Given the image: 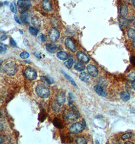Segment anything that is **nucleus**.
I'll return each mask as SVG.
<instances>
[{
    "label": "nucleus",
    "mask_w": 135,
    "mask_h": 144,
    "mask_svg": "<svg viewBox=\"0 0 135 144\" xmlns=\"http://www.w3.org/2000/svg\"><path fill=\"white\" fill-rule=\"evenodd\" d=\"M131 112H132V113H133L135 114V110H133V111H132Z\"/></svg>",
    "instance_id": "49"
},
{
    "label": "nucleus",
    "mask_w": 135,
    "mask_h": 144,
    "mask_svg": "<svg viewBox=\"0 0 135 144\" xmlns=\"http://www.w3.org/2000/svg\"><path fill=\"white\" fill-rule=\"evenodd\" d=\"M46 50L50 53H55L57 51V47L52 44H48L46 46Z\"/></svg>",
    "instance_id": "16"
},
{
    "label": "nucleus",
    "mask_w": 135,
    "mask_h": 144,
    "mask_svg": "<svg viewBox=\"0 0 135 144\" xmlns=\"http://www.w3.org/2000/svg\"><path fill=\"white\" fill-rule=\"evenodd\" d=\"M4 4H5V5H8V2H7V1H6V2H4Z\"/></svg>",
    "instance_id": "48"
},
{
    "label": "nucleus",
    "mask_w": 135,
    "mask_h": 144,
    "mask_svg": "<svg viewBox=\"0 0 135 144\" xmlns=\"http://www.w3.org/2000/svg\"><path fill=\"white\" fill-rule=\"evenodd\" d=\"M10 10L11 11V12L12 13H17L16 7V5L14 3H12L10 4Z\"/></svg>",
    "instance_id": "33"
},
{
    "label": "nucleus",
    "mask_w": 135,
    "mask_h": 144,
    "mask_svg": "<svg viewBox=\"0 0 135 144\" xmlns=\"http://www.w3.org/2000/svg\"><path fill=\"white\" fill-rule=\"evenodd\" d=\"M17 5L20 9L23 10H25L28 9L31 6V3L29 1H23V0H18L17 3Z\"/></svg>",
    "instance_id": "10"
},
{
    "label": "nucleus",
    "mask_w": 135,
    "mask_h": 144,
    "mask_svg": "<svg viewBox=\"0 0 135 144\" xmlns=\"http://www.w3.org/2000/svg\"><path fill=\"white\" fill-rule=\"evenodd\" d=\"M94 91L99 96L101 97H106L107 96V93L105 91V90L100 85H96L94 87Z\"/></svg>",
    "instance_id": "12"
},
{
    "label": "nucleus",
    "mask_w": 135,
    "mask_h": 144,
    "mask_svg": "<svg viewBox=\"0 0 135 144\" xmlns=\"http://www.w3.org/2000/svg\"><path fill=\"white\" fill-rule=\"evenodd\" d=\"M121 97L123 101L124 102H127L130 99L131 96L128 92H123L121 93Z\"/></svg>",
    "instance_id": "24"
},
{
    "label": "nucleus",
    "mask_w": 135,
    "mask_h": 144,
    "mask_svg": "<svg viewBox=\"0 0 135 144\" xmlns=\"http://www.w3.org/2000/svg\"><path fill=\"white\" fill-rule=\"evenodd\" d=\"M75 142L77 144H87V141L84 138H82V137H78L77 138H76V139L75 140Z\"/></svg>",
    "instance_id": "31"
},
{
    "label": "nucleus",
    "mask_w": 135,
    "mask_h": 144,
    "mask_svg": "<svg viewBox=\"0 0 135 144\" xmlns=\"http://www.w3.org/2000/svg\"><path fill=\"white\" fill-rule=\"evenodd\" d=\"M42 5L44 10L46 12H50L52 11L53 8L50 0H43Z\"/></svg>",
    "instance_id": "11"
},
{
    "label": "nucleus",
    "mask_w": 135,
    "mask_h": 144,
    "mask_svg": "<svg viewBox=\"0 0 135 144\" xmlns=\"http://www.w3.org/2000/svg\"><path fill=\"white\" fill-rule=\"evenodd\" d=\"M38 39L39 41L41 42H45L47 40V37L43 33L39 34V35H38Z\"/></svg>",
    "instance_id": "32"
},
{
    "label": "nucleus",
    "mask_w": 135,
    "mask_h": 144,
    "mask_svg": "<svg viewBox=\"0 0 135 144\" xmlns=\"http://www.w3.org/2000/svg\"><path fill=\"white\" fill-rule=\"evenodd\" d=\"M60 106L56 101L52 104V109L55 112H58L60 110Z\"/></svg>",
    "instance_id": "29"
},
{
    "label": "nucleus",
    "mask_w": 135,
    "mask_h": 144,
    "mask_svg": "<svg viewBox=\"0 0 135 144\" xmlns=\"http://www.w3.org/2000/svg\"><path fill=\"white\" fill-rule=\"evenodd\" d=\"M37 94L42 98H47L50 96L49 89L43 84L38 85L36 89Z\"/></svg>",
    "instance_id": "2"
},
{
    "label": "nucleus",
    "mask_w": 135,
    "mask_h": 144,
    "mask_svg": "<svg viewBox=\"0 0 135 144\" xmlns=\"http://www.w3.org/2000/svg\"><path fill=\"white\" fill-rule=\"evenodd\" d=\"M14 16V19H15V21H16L17 23H18L19 24H21V22H20V19H19V18H18V16H17L16 15H15Z\"/></svg>",
    "instance_id": "40"
},
{
    "label": "nucleus",
    "mask_w": 135,
    "mask_h": 144,
    "mask_svg": "<svg viewBox=\"0 0 135 144\" xmlns=\"http://www.w3.org/2000/svg\"><path fill=\"white\" fill-rule=\"evenodd\" d=\"M21 19L22 21L25 24H29V21H28V14L26 13L25 12H23L21 13V16H20Z\"/></svg>",
    "instance_id": "25"
},
{
    "label": "nucleus",
    "mask_w": 135,
    "mask_h": 144,
    "mask_svg": "<svg viewBox=\"0 0 135 144\" xmlns=\"http://www.w3.org/2000/svg\"><path fill=\"white\" fill-rule=\"evenodd\" d=\"M6 50L7 47L6 46V45L2 43H1V45H0V51H1V53H3V52H5Z\"/></svg>",
    "instance_id": "35"
},
{
    "label": "nucleus",
    "mask_w": 135,
    "mask_h": 144,
    "mask_svg": "<svg viewBox=\"0 0 135 144\" xmlns=\"http://www.w3.org/2000/svg\"><path fill=\"white\" fill-rule=\"evenodd\" d=\"M65 44L67 48L69 49L71 52H75L77 50V48L73 42V41L70 38H66L65 40Z\"/></svg>",
    "instance_id": "7"
},
{
    "label": "nucleus",
    "mask_w": 135,
    "mask_h": 144,
    "mask_svg": "<svg viewBox=\"0 0 135 144\" xmlns=\"http://www.w3.org/2000/svg\"><path fill=\"white\" fill-rule=\"evenodd\" d=\"M73 60L72 58L69 59L68 60L64 62V65L68 69H70L73 65Z\"/></svg>",
    "instance_id": "28"
},
{
    "label": "nucleus",
    "mask_w": 135,
    "mask_h": 144,
    "mask_svg": "<svg viewBox=\"0 0 135 144\" xmlns=\"http://www.w3.org/2000/svg\"><path fill=\"white\" fill-rule=\"evenodd\" d=\"M85 66L82 62H77L74 65V69L79 72H81L85 69Z\"/></svg>",
    "instance_id": "22"
},
{
    "label": "nucleus",
    "mask_w": 135,
    "mask_h": 144,
    "mask_svg": "<svg viewBox=\"0 0 135 144\" xmlns=\"http://www.w3.org/2000/svg\"><path fill=\"white\" fill-rule=\"evenodd\" d=\"M79 78L83 82H88L90 79V76L88 73L82 72L79 74Z\"/></svg>",
    "instance_id": "21"
},
{
    "label": "nucleus",
    "mask_w": 135,
    "mask_h": 144,
    "mask_svg": "<svg viewBox=\"0 0 135 144\" xmlns=\"http://www.w3.org/2000/svg\"><path fill=\"white\" fill-rule=\"evenodd\" d=\"M31 22L32 25L37 28H39L41 26V20L37 16H33L31 18Z\"/></svg>",
    "instance_id": "14"
},
{
    "label": "nucleus",
    "mask_w": 135,
    "mask_h": 144,
    "mask_svg": "<svg viewBox=\"0 0 135 144\" xmlns=\"http://www.w3.org/2000/svg\"><path fill=\"white\" fill-rule=\"evenodd\" d=\"M49 37L50 41L53 43L56 42L60 38V33L59 30L55 28H52L49 31Z\"/></svg>",
    "instance_id": "4"
},
{
    "label": "nucleus",
    "mask_w": 135,
    "mask_h": 144,
    "mask_svg": "<svg viewBox=\"0 0 135 144\" xmlns=\"http://www.w3.org/2000/svg\"><path fill=\"white\" fill-rule=\"evenodd\" d=\"M130 0H124V1L126 3H128V2H130Z\"/></svg>",
    "instance_id": "47"
},
{
    "label": "nucleus",
    "mask_w": 135,
    "mask_h": 144,
    "mask_svg": "<svg viewBox=\"0 0 135 144\" xmlns=\"http://www.w3.org/2000/svg\"><path fill=\"white\" fill-rule=\"evenodd\" d=\"M84 126L80 123L77 122L72 124L70 128V132L74 135L77 134L83 131Z\"/></svg>",
    "instance_id": "6"
},
{
    "label": "nucleus",
    "mask_w": 135,
    "mask_h": 144,
    "mask_svg": "<svg viewBox=\"0 0 135 144\" xmlns=\"http://www.w3.org/2000/svg\"><path fill=\"white\" fill-rule=\"evenodd\" d=\"M134 136V135L132 133H127L123 135L122 137V139L123 140H126L127 139H129L132 138Z\"/></svg>",
    "instance_id": "30"
},
{
    "label": "nucleus",
    "mask_w": 135,
    "mask_h": 144,
    "mask_svg": "<svg viewBox=\"0 0 135 144\" xmlns=\"http://www.w3.org/2000/svg\"><path fill=\"white\" fill-rule=\"evenodd\" d=\"M74 100V98L73 97V95L71 93H69L68 94V103H72V102H73Z\"/></svg>",
    "instance_id": "36"
},
{
    "label": "nucleus",
    "mask_w": 135,
    "mask_h": 144,
    "mask_svg": "<svg viewBox=\"0 0 135 144\" xmlns=\"http://www.w3.org/2000/svg\"><path fill=\"white\" fill-rule=\"evenodd\" d=\"M131 1L133 6L135 7V0H131Z\"/></svg>",
    "instance_id": "45"
},
{
    "label": "nucleus",
    "mask_w": 135,
    "mask_h": 144,
    "mask_svg": "<svg viewBox=\"0 0 135 144\" xmlns=\"http://www.w3.org/2000/svg\"><path fill=\"white\" fill-rule=\"evenodd\" d=\"M57 57L61 60L65 61L68 59V55L64 51H59L57 53Z\"/></svg>",
    "instance_id": "17"
},
{
    "label": "nucleus",
    "mask_w": 135,
    "mask_h": 144,
    "mask_svg": "<svg viewBox=\"0 0 135 144\" xmlns=\"http://www.w3.org/2000/svg\"><path fill=\"white\" fill-rule=\"evenodd\" d=\"M41 79L42 82L47 85H50L54 82L53 80H52V78H51L50 77H48L47 76H41Z\"/></svg>",
    "instance_id": "23"
},
{
    "label": "nucleus",
    "mask_w": 135,
    "mask_h": 144,
    "mask_svg": "<svg viewBox=\"0 0 135 144\" xmlns=\"http://www.w3.org/2000/svg\"><path fill=\"white\" fill-rule=\"evenodd\" d=\"M53 123L55 125V127H56L57 128H59L60 129L63 128V124L62 122L60 119L57 117L54 118V119L53 121Z\"/></svg>",
    "instance_id": "18"
},
{
    "label": "nucleus",
    "mask_w": 135,
    "mask_h": 144,
    "mask_svg": "<svg viewBox=\"0 0 135 144\" xmlns=\"http://www.w3.org/2000/svg\"><path fill=\"white\" fill-rule=\"evenodd\" d=\"M10 44L11 46L13 47H15L17 46V45H16V43L15 42V41L12 38H11L10 40Z\"/></svg>",
    "instance_id": "38"
},
{
    "label": "nucleus",
    "mask_w": 135,
    "mask_h": 144,
    "mask_svg": "<svg viewBox=\"0 0 135 144\" xmlns=\"http://www.w3.org/2000/svg\"><path fill=\"white\" fill-rule=\"evenodd\" d=\"M128 7L125 4H122L120 7V15L123 18H126L128 14Z\"/></svg>",
    "instance_id": "15"
},
{
    "label": "nucleus",
    "mask_w": 135,
    "mask_h": 144,
    "mask_svg": "<svg viewBox=\"0 0 135 144\" xmlns=\"http://www.w3.org/2000/svg\"><path fill=\"white\" fill-rule=\"evenodd\" d=\"M28 31L29 33L33 36H37L39 32V30L37 28L33 27H29L28 28Z\"/></svg>",
    "instance_id": "27"
},
{
    "label": "nucleus",
    "mask_w": 135,
    "mask_h": 144,
    "mask_svg": "<svg viewBox=\"0 0 135 144\" xmlns=\"http://www.w3.org/2000/svg\"><path fill=\"white\" fill-rule=\"evenodd\" d=\"M125 144H134V143H133V142H130V141H128V142H126Z\"/></svg>",
    "instance_id": "44"
},
{
    "label": "nucleus",
    "mask_w": 135,
    "mask_h": 144,
    "mask_svg": "<svg viewBox=\"0 0 135 144\" xmlns=\"http://www.w3.org/2000/svg\"><path fill=\"white\" fill-rule=\"evenodd\" d=\"M131 21L130 20L125 18H123L120 19V24L121 27H126L130 24Z\"/></svg>",
    "instance_id": "20"
},
{
    "label": "nucleus",
    "mask_w": 135,
    "mask_h": 144,
    "mask_svg": "<svg viewBox=\"0 0 135 144\" xmlns=\"http://www.w3.org/2000/svg\"><path fill=\"white\" fill-rule=\"evenodd\" d=\"M128 77L131 79L135 80V71L132 72L128 75Z\"/></svg>",
    "instance_id": "37"
},
{
    "label": "nucleus",
    "mask_w": 135,
    "mask_h": 144,
    "mask_svg": "<svg viewBox=\"0 0 135 144\" xmlns=\"http://www.w3.org/2000/svg\"><path fill=\"white\" fill-rule=\"evenodd\" d=\"M130 62L133 66L135 67V56H133L130 58Z\"/></svg>",
    "instance_id": "39"
},
{
    "label": "nucleus",
    "mask_w": 135,
    "mask_h": 144,
    "mask_svg": "<svg viewBox=\"0 0 135 144\" xmlns=\"http://www.w3.org/2000/svg\"><path fill=\"white\" fill-rule=\"evenodd\" d=\"M128 37L131 39H135V29L132 28H130L127 32Z\"/></svg>",
    "instance_id": "26"
},
{
    "label": "nucleus",
    "mask_w": 135,
    "mask_h": 144,
    "mask_svg": "<svg viewBox=\"0 0 135 144\" xmlns=\"http://www.w3.org/2000/svg\"><path fill=\"white\" fill-rule=\"evenodd\" d=\"M132 86L135 90V79L132 82Z\"/></svg>",
    "instance_id": "42"
},
{
    "label": "nucleus",
    "mask_w": 135,
    "mask_h": 144,
    "mask_svg": "<svg viewBox=\"0 0 135 144\" xmlns=\"http://www.w3.org/2000/svg\"><path fill=\"white\" fill-rule=\"evenodd\" d=\"M23 1H29L30 0H23Z\"/></svg>",
    "instance_id": "52"
},
{
    "label": "nucleus",
    "mask_w": 135,
    "mask_h": 144,
    "mask_svg": "<svg viewBox=\"0 0 135 144\" xmlns=\"http://www.w3.org/2000/svg\"><path fill=\"white\" fill-rule=\"evenodd\" d=\"M23 42H24V44H25L26 46H27L28 42V41H27V40L26 39H24V41H23Z\"/></svg>",
    "instance_id": "43"
},
{
    "label": "nucleus",
    "mask_w": 135,
    "mask_h": 144,
    "mask_svg": "<svg viewBox=\"0 0 135 144\" xmlns=\"http://www.w3.org/2000/svg\"><path fill=\"white\" fill-rule=\"evenodd\" d=\"M24 75L25 77L30 80H35L37 77L36 71L32 68H27L24 71Z\"/></svg>",
    "instance_id": "5"
},
{
    "label": "nucleus",
    "mask_w": 135,
    "mask_h": 144,
    "mask_svg": "<svg viewBox=\"0 0 135 144\" xmlns=\"http://www.w3.org/2000/svg\"><path fill=\"white\" fill-rule=\"evenodd\" d=\"M66 98H65V94L64 92H61L59 93L56 98V101L60 105H62L64 104L65 102Z\"/></svg>",
    "instance_id": "13"
},
{
    "label": "nucleus",
    "mask_w": 135,
    "mask_h": 144,
    "mask_svg": "<svg viewBox=\"0 0 135 144\" xmlns=\"http://www.w3.org/2000/svg\"><path fill=\"white\" fill-rule=\"evenodd\" d=\"M132 45L133 46V47L135 48V39H134L133 41V43H132Z\"/></svg>",
    "instance_id": "46"
},
{
    "label": "nucleus",
    "mask_w": 135,
    "mask_h": 144,
    "mask_svg": "<svg viewBox=\"0 0 135 144\" xmlns=\"http://www.w3.org/2000/svg\"><path fill=\"white\" fill-rule=\"evenodd\" d=\"M19 31H20V32H21V34H23V32H22V31L21 30H19Z\"/></svg>",
    "instance_id": "51"
},
{
    "label": "nucleus",
    "mask_w": 135,
    "mask_h": 144,
    "mask_svg": "<svg viewBox=\"0 0 135 144\" xmlns=\"http://www.w3.org/2000/svg\"><path fill=\"white\" fill-rule=\"evenodd\" d=\"M20 57L22 59H26L29 57V54L27 52H23L20 54Z\"/></svg>",
    "instance_id": "34"
},
{
    "label": "nucleus",
    "mask_w": 135,
    "mask_h": 144,
    "mask_svg": "<svg viewBox=\"0 0 135 144\" xmlns=\"http://www.w3.org/2000/svg\"><path fill=\"white\" fill-rule=\"evenodd\" d=\"M7 36L6 35H3L1 36V39L2 41H5V40L7 39Z\"/></svg>",
    "instance_id": "41"
},
{
    "label": "nucleus",
    "mask_w": 135,
    "mask_h": 144,
    "mask_svg": "<svg viewBox=\"0 0 135 144\" xmlns=\"http://www.w3.org/2000/svg\"><path fill=\"white\" fill-rule=\"evenodd\" d=\"M133 25H134V27L135 28V21L133 23Z\"/></svg>",
    "instance_id": "50"
},
{
    "label": "nucleus",
    "mask_w": 135,
    "mask_h": 144,
    "mask_svg": "<svg viewBox=\"0 0 135 144\" xmlns=\"http://www.w3.org/2000/svg\"><path fill=\"white\" fill-rule=\"evenodd\" d=\"M76 56L78 59L82 63H87L89 62L90 59L88 56L85 53H84L82 52L79 51L77 52Z\"/></svg>",
    "instance_id": "8"
},
{
    "label": "nucleus",
    "mask_w": 135,
    "mask_h": 144,
    "mask_svg": "<svg viewBox=\"0 0 135 144\" xmlns=\"http://www.w3.org/2000/svg\"><path fill=\"white\" fill-rule=\"evenodd\" d=\"M69 108L67 109L63 112V117L67 121H74L80 117V114L77 108L72 103H68Z\"/></svg>",
    "instance_id": "1"
},
{
    "label": "nucleus",
    "mask_w": 135,
    "mask_h": 144,
    "mask_svg": "<svg viewBox=\"0 0 135 144\" xmlns=\"http://www.w3.org/2000/svg\"><path fill=\"white\" fill-rule=\"evenodd\" d=\"M61 71H62V73L64 75V76H65V77L67 79V80H68V81H69L72 85H73L74 86H75V87H77V86L76 83L75 82L74 80L71 78V77H70L69 75L67 74L64 71H63V70H62Z\"/></svg>",
    "instance_id": "19"
},
{
    "label": "nucleus",
    "mask_w": 135,
    "mask_h": 144,
    "mask_svg": "<svg viewBox=\"0 0 135 144\" xmlns=\"http://www.w3.org/2000/svg\"><path fill=\"white\" fill-rule=\"evenodd\" d=\"M87 69L89 74L91 76L93 77H96L98 75V70L95 65L92 64L88 65L87 67Z\"/></svg>",
    "instance_id": "9"
},
{
    "label": "nucleus",
    "mask_w": 135,
    "mask_h": 144,
    "mask_svg": "<svg viewBox=\"0 0 135 144\" xmlns=\"http://www.w3.org/2000/svg\"><path fill=\"white\" fill-rule=\"evenodd\" d=\"M17 70V66L15 63L13 62H10L7 63L4 67V71L8 75H14L16 74Z\"/></svg>",
    "instance_id": "3"
}]
</instances>
